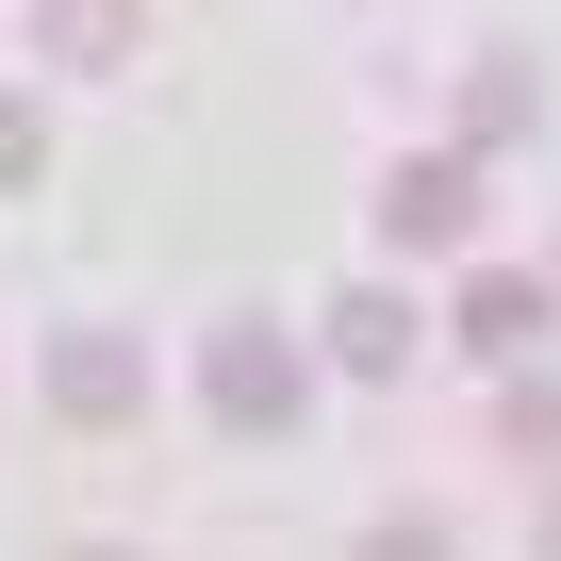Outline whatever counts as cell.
<instances>
[{
  "label": "cell",
  "mask_w": 561,
  "mask_h": 561,
  "mask_svg": "<svg viewBox=\"0 0 561 561\" xmlns=\"http://www.w3.org/2000/svg\"><path fill=\"white\" fill-rule=\"evenodd\" d=\"M198 413H215L231 446H280V430L314 413V364L280 347L264 314H215V331H198Z\"/></svg>",
  "instance_id": "obj_1"
},
{
  "label": "cell",
  "mask_w": 561,
  "mask_h": 561,
  "mask_svg": "<svg viewBox=\"0 0 561 561\" xmlns=\"http://www.w3.org/2000/svg\"><path fill=\"white\" fill-rule=\"evenodd\" d=\"M380 248H479V165L462 149H413V165H380Z\"/></svg>",
  "instance_id": "obj_2"
},
{
  "label": "cell",
  "mask_w": 561,
  "mask_h": 561,
  "mask_svg": "<svg viewBox=\"0 0 561 561\" xmlns=\"http://www.w3.org/2000/svg\"><path fill=\"white\" fill-rule=\"evenodd\" d=\"M50 413L67 430H133L149 413V347L133 331H50Z\"/></svg>",
  "instance_id": "obj_3"
},
{
  "label": "cell",
  "mask_w": 561,
  "mask_h": 561,
  "mask_svg": "<svg viewBox=\"0 0 561 561\" xmlns=\"http://www.w3.org/2000/svg\"><path fill=\"white\" fill-rule=\"evenodd\" d=\"M314 347H331L347 380H413V347H430V314L397 298V280H347V298L314 314Z\"/></svg>",
  "instance_id": "obj_4"
},
{
  "label": "cell",
  "mask_w": 561,
  "mask_h": 561,
  "mask_svg": "<svg viewBox=\"0 0 561 561\" xmlns=\"http://www.w3.org/2000/svg\"><path fill=\"white\" fill-rule=\"evenodd\" d=\"M446 347H479V364H528V347H545V264H479L462 298H446Z\"/></svg>",
  "instance_id": "obj_5"
},
{
  "label": "cell",
  "mask_w": 561,
  "mask_h": 561,
  "mask_svg": "<svg viewBox=\"0 0 561 561\" xmlns=\"http://www.w3.org/2000/svg\"><path fill=\"white\" fill-rule=\"evenodd\" d=\"M133 34H149V0H50V18H34V50H50L67 83H83V67H116Z\"/></svg>",
  "instance_id": "obj_6"
},
{
  "label": "cell",
  "mask_w": 561,
  "mask_h": 561,
  "mask_svg": "<svg viewBox=\"0 0 561 561\" xmlns=\"http://www.w3.org/2000/svg\"><path fill=\"white\" fill-rule=\"evenodd\" d=\"M528 116H545V83H528L512 50H479V67H462V149H512Z\"/></svg>",
  "instance_id": "obj_7"
},
{
  "label": "cell",
  "mask_w": 561,
  "mask_h": 561,
  "mask_svg": "<svg viewBox=\"0 0 561 561\" xmlns=\"http://www.w3.org/2000/svg\"><path fill=\"white\" fill-rule=\"evenodd\" d=\"M495 430H512L528 462H561V380H512V397H495Z\"/></svg>",
  "instance_id": "obj_8"
},
{
  "label": "cell",
  "mask_w": 561,
  "mask_h": 561,
  "mask_svg": "<svg viewBox=\"0 0 561 561\" xmlns=\"http://www.w3.org/2000/svg\"><path fill=\"white\" fill-rule=\"evenodd\" d=\"M34 165H50V116H34V100H0V198H18Z\"/></svg>",
  "instance_id": "obj_9"
}]
</instances>
